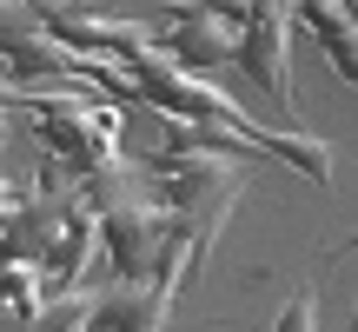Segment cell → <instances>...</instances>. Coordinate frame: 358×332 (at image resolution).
Here are the masks:
<instances>
[{"label":"cell","instance_id":"obj_6","mask_svg":"<svg viewBox=\"0 0 358 332\" xmlns=\"http://www.w3.org/2000/svg\"><path fill=\"white\" fill-rule=\"evenodd\" d=\"M292 13L312 27L319 53L338 67V80H345V87H358V27H352V13L332 7V0H306V7H292Z\"/></svg>","mask_w":358,"mask_h":332},{"label":"cell","instance_id":"obj_10","mask_svg":"<svg viewBox=\"0 0 358 332\" xmlns=\"http://www.w3.org/2000/svg\"><path fill=\"white\" fill-rule=\"evenodd\" d=\"M325 259H358V226L345 233V240H332V246H325Z\"/></svg>","mask_w":358,"mask_h":332},{"label":"cell","instance_id":"obj_9","mask_svg":"<svg viewBox=\"0 0 358 332\" xmlns=\"http://www.w3.org/2000/svg\"><path fill=\"white\" fill-rule=\"evenodd\" d=\"M20 206H27V193H20V186H13V179H0V226H7V219H13V213H20Z\"/></svg>","mask_w":358,"mask_h":332},{"label":"cell","instance_id":"obj_2","mask_svg":"<svg viewBox=\"0 0 358 332\" xmlns=\"http://www.w3.org/2000/svg\"><path fill=\"white\" fill-rule=\"evenodd\" d=\"M245 13L252 7H166L159 13L166 27H153V47L166 53L179 74H219L239 53L232 27H245Z\"/></svg>","mask_w":358,"mask_h":332},{"label":"cell","instance_id":"obj_7","mask_svg":"<svg viewBox=\"0 0 358 332\" xmlns=\"http://www.w3.org/2000/svg\"><path fill=\"white\" fill-rule=\"evenodd\" d=\"M87 319H93V299L66 293V299H47L40 312H0V332H80Z\"/></svg>","mask_w":358,"mask_h":332},{"label":"cell","instance_id":"obj_13","mask_svg":"<svg viewBox=\"0 0 358 332\" xmlns=\"http://www.w3.org/2000/svg\"><path fill=\"white\" fill-rule=\"evenodd\" d=\"M0 146H7V120H0Z\"/></svg>","mask_w":358,"mask_h":332},{"label":"cell","instance_id":"obj_8","mask_svg":"<svg viewBox=\"0 0 358 332\" xmlns=\"http://www.w3.org/2000/svg\"><path fill=\"white\" fill-rule=\"evenodd\" d=\"M272 332H319V299H312V286H285V306Z\"/></svg>","mask_w":358,"mask_h":332},{"label":"cell","instance_id":"obj_5","mask_svg":"<svg viewBox=\"0 0 358 332\" xmlns=\"http://www.w3.org/2000/svg\"><path fill=\"white\" fill-rule=\"evenodd\" d=\"M173 319V293L166 286H146V279H120L93 299V332H166Z\"/></svg>","mask_w":358,"mask_h":332},{"label":"cell","instance_id":"obj_4","mask_svg":"<svg viewBox=\"0 0 358 332\" xmlns=\"http://www.w3.org/2000/svg\"><path fill=\"white\" fill-rule=\"evenodd\" d=\"M0 60L13 67L20 80H53V87H87V60L80 53H66L60 40L47 34V27L34 20V7L27 13H13V7H0ZM93 93V87H87Z\"/></svg>","mask_w":358,"mask_h":332},{"label":"cell","instance_id":"obj_1","mask_svg":"<svg viewBox=\"0 0 358 332\" xmlns=\"http://www.w3.org/2000/svg\"><path fill=\"white\" fill-rule=\"evenodd\" d=\"M245 186H252V166H232V160H146L153 206H166L186 226V279H199V266L213 259V240L226 233Z\"/></svg>","mask_w":358,"mask_h":332},{"label":"cell","instance_id":"obj_12","mask_svg":"<svg viewBox=\"0 0 358 332\" xmlns=\"http://www.w3.org/2000/svg\"><path fill=\"white\" fill-rule=\"evenodd\" d=\"M345 332H358V306H352V326H345Z\"/></svg>","mask_w":358,"mask_h":332},{"label":"cell","instance_id":"obj_3","mask_svg":"<svg viewBox=\"0 0 358 332\" xmlns=\"http://www.w3.org/2000/svg\"><path fill=\"white\" fill-rule=\"evenodd\" d=\"M292 7H272V0H259L252 13H245V34H239V53H232V67H239L245 80H252L266 100H279L285 113H299V87H292Z\"/></svg>","mask_w":358,"mask_h":332},{"label":"cell","instance_id":"obj_11","mask_svg":"<svg viewBox=\"0 0 358 332\" xmlns=\"http://www.w3.org/2000/svg\"><path fill=\"white\" fill-rule=\"evenodd\" d=\"M345 13H352V27H358V0H345Z\"/></svg>","mask_w":358,"mask_h":332}]
</instances>
